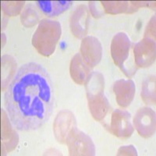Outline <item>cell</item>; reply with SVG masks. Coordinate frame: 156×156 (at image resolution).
<instances>
[{
  "label": "cell",
  "instance_id": "1",
  "mask_svg": "<svg viewBox=\"0 0 156 156\" xmlns=\"http://www.w3.org/2000/svg\"><path fill=\"white\" fill-rule=\"evenodd\" d=\"M8 118L14 128L32 131L50 119L55 106L53 83L48 71L36 62L22 65L4 95Z\"/></svg>",
  "mask_w": 156,
  "mask_h": 156
},
{
  "label": "cell",
  "instance_id": "2",
  "mask_svg": "<svg viewBox=\"0 0 156 156\" xmlns=\"http://www.w3.org/2000/svg\"><path fill=\"white\" fill-rule=\"evenodd\" d=\"M87 102L93 118L97 121L104 120L111 111L109 102L104 94L105 78L100 72L93 71L84 83Z\"/></svg>",
  "mask_w": 156,
  "mask_h": 156
},
{
  "label": "cell",
  "instance_id": "3",
  "mask_svg": "<svg viewBox=\"0 0 156 156\" xmlns=\"http://www.w3.org/2000/svg\"><path fill=\"white\" fill-rule=\"evenodd\" d=\"M62 34L59 22L49 19H43L32 37V44L39 54L50 56L54 53L55 47Z\"/></svg>",
  "mask_w": 156,
  "mask_h": 156
},
{
  "label": "cell",
  "instance_id": "4",
  "mask_svg": "<svg viewBox=\"0 0 156 156\" xmlns=\"http://www.w3.org/2000/svg\"><path fill=\"white\" fill-rule=\"evenodd\" d=\"M133 48V44L124 32H119L112 38L111 55L113 62L128 77L133 76L138 69L134 62Z\"/></svg>",
  "mask_w": 156,
  "mask_h": 156
},
{
  "label": "cell",
  "instance_id": "5",
  "mask_svg": "<svg viewBox=\"0 0 156 156\" xmlns=\"http://www.w3.org/2000/svg\"><path fill=\"white\" fill-rule=\"evenodd\" d=\"M66 144L69 155H95V147L91 138L79 130L76 126L68 133Z\"/></svg>",
  "mask_w": 156,
  "mask_h": 156
},
{
  "label": "cell",
  "instance_id": "6",
  "mask_svg": "<svg viewBox=\"0 0 156 156\" xmlns=\"http://www.w3.org/2000/svg\"><path fill=\"white\" fill-rule=\"evenodd\" d=\"M131 115L126 110L115 109L111 114V122L105 125L108 131L119 138H128L133 133L134 128L131 123Z\"/></svg>",
  "mask_w": 156,
  "mask_h": 156
},
{
  "label": "cell",
  "instance_id": "7",
  "mask_svg": "<svg viewBox=\"0 0 156 156\" xmlns=\"http://www.w3.org/2000/svg\"><path fill=\"white\" fill-rule=\"evenodd\" d=\"M155 39L144 37L133 44L134 62L137 67L151 66L155 61Z\"/></svg>",
  "mask_w": 156,
  "mask_h": 156
},
{
  "label": "cell",
  "instance_id": "8",
  "mask_svg": "<svg viewBox=\"0 0 156 156\" xmlns=\"http://www.w3.org/2000/svg\"><path fill=\"white\" fill-rule=\"evenodd\" d=\"M155 112L149 107H142L133 117V126L136 131L144 138H148L155 133Z\"/></svg>",
  "mask_w": 156,
  "mask_h": 156
},
{
  "label": "cell",
  "instance_id": "9",
  "mask_svg": "<svg viewBox=\"0 0 156 156\" xmlns=\"http://www.w3.org/2000/svg\"><path fill=\"white\" fill-rule=\"evenodd\" d=\"M80 55L87 66L94 67L102 58V47L99 40L94 36H86L82 39Z\"/></svg>",
  "mask_w": 156,
  "mask_h": 156
},
{
  "label": "cell",
  "instance_id": "10",
  "mask_svg": "<svg viewBox=\"0 0 156 156\" xmlns=\"http://www.w3.org/2000/svg\"><path fill=\"white\" fill-rule=\"evenodd\" d=\"M90 14L87 6L80 5L71 15L69 20L71 31L77 38H83L87 34Z\"/></svg>",
  "mask_w": 156,
  "mask_h": 156
},
{
  "label": "cell",
  "instance_id": "11",
  "mask_svg": "<svg viewBox=\"0 0 156 156\" xmlns=\"http://www.w3.org/2000/svg\"><path fill=\"white\" fill-rule=\"evenodd\" d=\"M76 126L74 115L68 110H62L58 112L53 125L55 138L59 143H66L68 133L74 126Z\"/></svg>",
  "mask_w": 156,
  "mask_h": 156
},
{
  "label": "cell",
  "instance_id": "12",
  "mask_svg": "<svg viewBox=\"0 0 156 156\" xmlns=\"http://www.w3.org/2000/svg\"><path fill=\"white\" fill-rule=\"evenodd\" d=\"M113 91L118 105L122 108H126L134 98L136 86L133 80L120 79L114 83Z\"/></svg>",
  "mask_w": 156,
  "mask_h": 156
},
{
  "label": "cell",
  "instance_id": "13",
  "mask_svg": "<svg viewBox=\"0 0 156 156\" xmlns=\"http://www.w3.org/2000/svg\"><path fill=\"white\" fill-rule=\"evenodd\" d=\"M91 68L83 61L80 53H76L72 58L69 66L70 76L73 81L77 84L82 85L85 83L87 76L91 72Z\"/></svg>",
  "mask_w": 156,
  "mask_h": 156
},
{
  "label": "cell",
  "instance_id": "14",
  "mask_svg": "<svg viewBox=\"0 0 156 156\" xmlns=\"http://www.w3.org/2000/svg\"><path fill=\"white\" fill-rule=\"evenodd\" d=\"M105 12L110 14H118L122 12L132 13L140 7L148 6L147 2H101Z\"/></svg>",
  "mask_w": 156,
  "mask_h": 156
},
{
  "label": "cell",
  "instance_id": "15",
  "mask_svg": "<svg viewBox=\"0 0 156 156\" xmlns=\"http://www.w3.org/2000/svg\"><path fill=\"white\" fill-rule=\"evenodd\" d=\"M35 3L39 10L49 17L62 14L73 5L72 1H37Z\"/></svg>",
  "mask_w": 156,
  "mask_h": 156
},
{
  "label": "cell",
  "instance_id": "16",
  "mask_svg": "<svg viewBox=\"0 0 156 156\" xmlns=\"http://www.w3.org/2000/svg\"><path fill=\"white\" fill-rule=\"evenodd\" d=\"M142 100L147 105L155 104V76L146 77L142 83Z\"/></svg>",
  "mask_w": 156,
  "mask_h": 156
},
{
  "label": "cell",
  "instance_id": "17",
  "mask_svg": "<svg viewBox=\"0 0 156 156\" xmlns=\"http://www.w3.org/2000/svg\"><path fill=\"white\" fill-rule=\"evenodd\" d=\"M28 18L25 19L24 20L21 21L23 24L26 27H30V23H31V26L35 24L38 20V14L37 13L34 8H32L31 5H27V7L24 9V11L22 12L21 16H28Z\"/></svg>",
  "mask_w": 156,
  "mask_h": 156
},
{
  "label": "cell",
  "instance_id": "18",
  "mask_svg": "<svg viewBox=\"0 0 156 156\" xmlns=\"http://www.w3.org/2000/svg\"><path fill=\"white\" fill-rule=\"evenodd\" d=\"M144 37L155 39V16H153L147 25L144 33Z\"/></svg>",
  "mask_w": 156,
  "mask_h": 156
},
{
  "label": "cell",
  "instance_id": "19",
  "mask_svg": "<svg viewBox=\"0 0 156 156\" xmlns=\"http://www.w3.org/2000/svg\"><path fill=\"white\" fill-rule=\"evenodd\" d=\"M89 7L91 14L94 17L99 18L104 15L103 9H99V2H89Z\"/></svg>",
  "mask_w": 156,
  "mask_h": 156
},
{
  "label": "cell",
  "instance_id": "20",
  "mask_svg": "<svg viewBox=\"0 0 156 156\" xmlns=\"http://www.w3.org/2000/svg\"><path fill=\"white\" fill-rule=\"evenodd\" d=\"M23 2H2V9H9V8H12L13 9V12H14V15H17L19 13V12L20 11V9L23 6Z\"/></svg>",
  "mask_w": 156,
  "mask_h": 156
},
{
  "label": "cell",
  "instance_id": "21",
  "mask_svg": "<svg viewBox=\"0 0 156 156\" xmlns=\"http://www.w3.org/2000/svg\"><path fill=\"white\" fill-rule=\"evenodd\" d=\"M118 155H137V152L133 145L122 146L119 149Z\"/></svg>",
  "mask_w": 156,
  "mask_h": 156
}]
</instances>
